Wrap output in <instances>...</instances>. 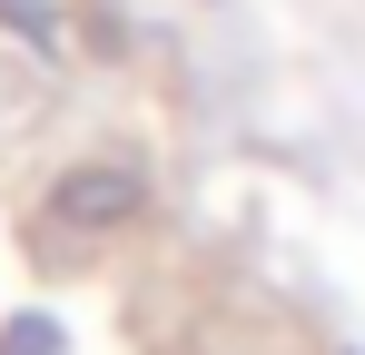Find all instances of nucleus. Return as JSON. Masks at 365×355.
<instances>
[{"label": "nucleus", "mask_w": 365, "mask_h": 355, "mask_svg": "<svg viewBox=\"0 0 365 355\" xmlns=\"http://www.w3.org/2000/svg\"><path fill=\"white\" fill-rule=\"evenodd\" d=\"M138 207V178H119V168H79V187H69V217H128Z\"/></svg>", "instance_id": "1"}]
</instances>
